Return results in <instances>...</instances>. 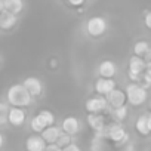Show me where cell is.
Here are the masks:
<instances>
[{"mask_svg": "<svg viewBox=\"0 0 151 151\" xmlns=\"http://www.w3.org/2000/svg\"><path fill=\"white\" fill-rule=\"evenodd\" d=\"M40 133H42V138H43V141L46 144H55L56 139H58V136H59V133H61V129L52 124V126L45 127Z\"/></svg>", "mask_w": 151, "mask_h": 151, "instance_id": "cell-18", "label": "cell"}, {"mask_svg": "<svg viewBox=\"0 0 151 151\" xmlns=\"http://www.w3.org/2000/svg\"><path fill=\"white\" fill-rule=\"evenodd\" d=\"M3 3V11L18 15L24 11V0H2Z\"/></svg>", "mask_w": 151, "mask_h": 151, "instance_id": "cell-17", "label": "cell"}, {"mask_svg": "<svg viewBox=\"0 0 151 151\" xmlns=\"http://www.w3.org/2000/svg\"><path fill=\"white\" fill-rule=\"evenodd\" d=\"M116 88V82L113 79H104V77H99L96 82H95V92L101 96L110 93L113 89Z\"/></svg>", "mask_w": 151, "mask_h": 151, "instance_id": "cell-14", "label": "cell"}, {"mask_svg": "<svg viewBox=\"0 0 151 151\" xmlns=\"http://www.w3.org/2000/svg\"><path fill=\"white\" fill-rule=\"evenodd\" d=\"M3 11V3H2V0H0V12Z\"/></svg>", "mask_w": 151, "mask_h": 151, "instance_id": "cell-29", "label": "cell"}, {"mask_svg": "<svg viewBox=\"0 0 151 151\" xmlns=\"http://www.w3.org/2000/svg\"><path fill=\"white\" fill-rule=\"evenodd\" d=\"M88 124H89L93 130L102 132V130L105 129V119H104V116H101L99 113H96V114H89V116H88Z\"/></svg>", "mask_w": 151, "mask_h": 151, "instance_id": "cell-19", "label": "cell"}, {"mask_svg": "<svg viewBox=\"0 0 151 151\" xmlns=\"http://www.w3.org/2000/svg\"><path fill=\"white\" fill-rule=\"evenodd\" d=\"M107 138L111 142H114V144H123V142H126L129 139V135H127V132L124 130V127L120 123H116V124L108 126Z\"/></svg>", "mask_w": 151, "mask_h": 151, "instance_id": "cell-5", "label": "cell"}, {"mask_svg": "<svg viewBox=\"0 0 151 151\" xmlns=\"http://www.w3.org/2000/svg\"><path fill=\"white\" fill-rule=\"evenodd\" d=\"M86 31L92 37H99L107 31V19L102 17H92L86 22Z\"/></svg>", "mask_w": 151, "mask_h": 151, "instance_id": "cell-4", "label": "cell"}, {"mask_svg": "<svg viewBox=\"0 0 151 151\" xmlns=\"http://www.w3.org/2000/svg\"><path fill=\"white\" fill-rule=\"evenodd\" d=\"M8 111H9V104L0 101V126L8 123Z\"/></svg>", "mask_w": 151, "mask_h": 151, "instance_id": "cell-22", "label": "cell"}, {"mask_svg": "<svg viewBox=\"0 0 151 151\" xmlns=\"http://www.w3.org/2000/svg\"><path fill=\"white\" fill-rule=\"evenodd\" d=\"M3 144H5V136H3L2 133H0V148L3 147Z\"/></svg>", "mask_w": 151, "mask_h": 151, "instance_id": "cell-28", "label": "cell"}, {"mask_svg": "<svg viewBox=\"0 0 151 151\" xmlns=\"http://www.w3.org/2000/svg\"><path fill=\"white\" fill-rule=\"evenodd\" d=\"M53 123H55V116H53V113L49 111V110H42V111L37 113L36 117L31 119L30 126H31V129H33L34 132L40 133L45 127L52 126Z\"/></svg>", "mask_w": 151, "mask_h": 151, "instance_id": "cell-3", "label": "cell"}, {"mask_svg": "<svg viewBox=\"0 0 151 151\" xmlns=\"http://www.w3.org/2000/svg\"><path fill=\"white\" fill-rule=\"evenodd\" d=\"M107 99L101 95L98 96H92L89 99H86L85 102V110L89 113V114H96V113H101L107 108Z\"/></svg>", "mask_w": 151, "mask_h": 151, "instance_id": "cell-6", "label": "cell"}, {"mask_svg": "<svg viewBox=\"0 0 151 151\" xmlns=\"http://www.w3.org/2000/svg\"><path fill=\"white\" fill-rule=\"evenodd\" d=\"M98 73H99V77H104V79H113L116 73H117V65L110 61V59H105L99 64L98 67Z\"/></svg>", "mask_w": 151, "mask_h": 151, "instance_id": "cell-13", "label": "cell"}, {"mask_svg": "<svg viewBox=\"0 0 151 151\" xmlns=\"http://www.w3.org/2000/svg\"><path fill=\"white\" fill-rule=\"evenodd\" d=\"M145 70H150V62H145L142 56H132L129 59V74L142 76Z\"/></svg>", "mask_w": 151, "mask_h": 151, "instance_id": "cell-7", "label": "cell"}, {"mask_svg": "<svg viewBox=\"0 0 151 151\" xmlns=\"http://www.w3.org/2000/svg\"><path fill=\"white\" fill-rule=\"evenodd\" d=\"M107 104H110L113 108H119L122 105H126V95H124V91L119 89V88H114L110 93H107Z\"/></svg>", "mask_w": 151, "mask_h": 151, "instance_id": "cell-9", "label": "cell"}, {"mask_svg": "<svg viewBox=\"0 0 151 151\" xmlns=\"http://www.w3.org/2000/svg\"><path fill=\"white\" fill-rule=\"evenodd\" d=\"M46 147V142L40 135H30L25 141V150L27 151H43Z\"/></svg>", "mask_w": 151, "mask_h": 151, "instance_id": "cell-15", "label": "cell"}, {"mask_svg": "<svg viewBox=\"0 0 151 151\" xmlns=\"http://www.w3.org/2000/svg\"><path fill=\"white\" fill-rule=\"evenodd\" d=\"M147 52H150V45H148L147 40H138L133 45V53H135V56H142Z\"/></svg>", "mask_w": 151, "mask_h": 151, "instance_id": "cell-20", "label": "cell"}, {"mask_svg": "<svg viewBox=\"0 0 151 151\" xmlns=\"http://www.w3.org/2000/svg\"><path fill=\"white\" fill-rule=\"evenodd\" d=\"M55 144H56L59 148H64V147H67L68 144H71V136L67 135V133H64V132H61Z\"/></svg>", "mask_w": 151, "mask_h": 151, "instance_id": "cell-23", "label": "cell"}, {"mask_svg": "<svg viewBox=\"0 0 151 151\" xmlns=\"http://www.w3.org/2000/svg\"><path fill=\"white\" fill-rule=\"evenodd\" d=\"M18 18L14 14H9L6 11L0 12V30H11L17 25Z\"/></svg>", "mask_w": 151, "mask_h": 151, "instance_id": "cell-16", "label": "cell"}, {"mask_svg": "<svg viewBox=\"0 0 151 151\" xmlns=\"http://www.w3.org/2000/svg\"><path fill=\"white\" fill-rule=\"evenodd\" d=\"M124 95H126V99L129 104H132L133 107H139L142 105L147 98H148V93H147V89L144 86H141L139 83H129L124 89Z\"/></svg>", "mask_w": 151, "mask_h": 151, "instance_id": "cell-2", "label": "cell"}, {"mask_svg": "<svg viewBox=\"0 0 151 151\" xmlns=\"http://www.w3.org/2000/svg\"><path fill=\"white\" fill-rule=\"evenodd\" d=\"M43 151H62V148H59L56 144H46Z\"/></svg>", "mask_w": 151, "mask_h": 151, "instance_id": "cell-25", "label": "cell"}, {"mask_svg": "<svg viewBox=\"0 0 151 151\" xmlns=\"http://www.w3.org/2000/svg\"><path fill=\"white\" fill-rule=\"evenodd\" d=\"M22 86L27 89V92H28L33 98H36V96H40V95H42L43 85H42L40 79H37V77H27V79L24 80Z\"/></svg>", "mask_w": 151, "mask_h": 151, "instance_id": "cell-12", "label": "cell"}, {"mask_svg": "<svg viewBox=\"0 0 151 151\" xmlns=\"http://www.w3.org/2000/svg\"><path fill=\"white\" fill-rule=\"evenodd\" d=\"M61 129H62L64 133H67V135H70V136H71V135H76V133H79V130H80V122H79L77 117L68 116V117H65V119L62 120Z\"/></svg>", "mask_w": 151, "mask_h": 151, "instance_id": "cell-11", "label": "cell"}, {"mask_svg": "<svg viewBox=\"0 0 151 151\" xmlns=\"http://www.w3.org/2000/svg\"><path fill=\"white\" fill-rule=\"evenodd\" d=\"M62 151H82V150H80V147H79L77 144H73V142H71V144H68L67 147H64Z\"/></svg>", "mask_w": 151, "mask_h": 151, "instance_id": "cell-24", "label": "cell"}, {"mask_svg": "<svg viewBox=\"0 0 151 151\" xmlns=\"http://www.w3.org/2000/svg\"><path fill=\"white\" fill-rule=\"evenodd\" d=\"M145 27L151 28V12L150 11H145Z\"/></svg>", "mask_w": 151, "mask_h": 151, "instance_id": "cell-26", "label": "cell"}, {"mask_svg": "<svg viewBox=\"0 0 151 151\" xmlns=\"http://www.w3.org/2000/svg\"><path fill=\"white\" fill-rule=\"evenodd\" d=\"M85 2H86V0H68V3H70L71 6H76V8L82 6V5H83Z\"/></svg>", "mask_w": 151, "mask_h": 151, "instance_id": "cell-27", "label": "cell"}, {"mask_svg": "<svg viewBox=\"0 0 151 151\" xmlns=\"http://www.w3.org/2000/svg\"><path fill=\"white\" fill-rule=\"evenodd\" d=\"M135 129L139 135L142 136H148L151 132V114L150 113H144L142 116H139L135 122Z\"/></svg>", "mask_w": 151, "mask_h": 151, "instance_id": "cell-10", "label": "cell"}, {"mask_svg": "<svg viewBox=\"0 0 151 151\" xmlns=\"http://www.w3.org/2000/svg\"><path fill=\"white\" fill-rule=\"evenodd\" d=\"M6 98H8V104H11L12 107H19V108L28 107L33 102V96L27 92V89L21 83L12 85L8 89Z\"/></svg>", "mask_w": 151, "mask_h": 151, "instance_id": "cell-1", "label": "cell"}, {"mask_svg": "<svg viewBox=\"0 0 151 151\" xmlns=\"http://www.w3.org/2000/svg\"><path fill=\"white\" fill-rule=\"evenodd\" d=\"M25 119H27V114L22 108L19 107H11L9 111H8V122L15 126V127H19L25 123Z\"/></svg>", "mask_w": 151, "mask_h": 151, "instance_id": "cell-8", "label": "cell"}, {"mask_svg": "<svg viewBox=\"0 0 151 151\" xmlns=\"http://www.w3.org/2000/svg\"><path fill=\"white\" fill-rule=\"evenodd\" d=\"M113 117L117 122H123L127 117V107L126 105H122L119 108H113Z\"/></svg>", "mask_w": 151, "mask_h": 151, "instance_id": "cell-21", "label": "cell"}]
</instances>
